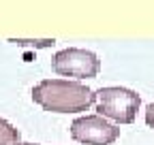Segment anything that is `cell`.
I'll return each instance as SVG.
<instances>
[{
  "label": "cell",
  "instance_id": "3",
  "mask_svg": "<svg viewBox=\"0 0 154 145\" xmlns=\"http://www.w3.org/2000/svg\"><path fill=\"white\" fill-rule=\"evenodd\" d=\"M51 68L62 77L94 79L99 75V70H101V60L90 49L66 47V49H60L51 58Z\"/></svg>",
  "mask_w": 154,
  "mask_h": 145
},
{
  "label": "cell",
  "instance_id": "7",
  "mask_svg": "<svg viewBox=\"0 0 154 145\" xmlns=\"http://www.w3.org/2000/svg\"><path fill=\"white\" fill-rule=\"evenodd\" d=\"M146 124L150 126V128H154V102H150L146 107Z\"/></svg>",
  "mask_w": 154,
  "mask_h": 145
},
{
  "label": "cell",
  "instance_id": "5",
  "mask_svg": "<svg viewBox=\"0 0 154 145\" xmlns=\"http://www.w3.org/2000/svg\"><path fill=\"white\" fill-rule=\"evenodd\" d=\"M0 145H22L19 130L13 128V126L2 117H0Z\"/></svg>",
  "mask_w": 154,
  "mask_h": 145
},
{
  "label": "cell",
  "instance_id": "6",
  "mask_svg": "<svg viewBox=\"0 0 154 145\" xmlns=\"http://www.w3.org/2000/svg\"><path fill=\"white\" fill-rule=\"evenodd\" d=\"M15 45H22V47H51L56 41L54 39H41V41H32V39H9Z\"/></svg>",
  "mask_w": 154,
  "mask_h": 145
},
{
  "label": "cell",
  "instance_id": "2",
  "mask_svg": "<svg viewBox=\"0 0 154 145\" xmlns=\"http://www.w3.org/2000/svg\"><path fill=\"white\" fill-rule=\"evenodd\" d=\"M96 94V111L103 117H109L118 124H133L141 107V98L137 92L120 85L101 87Z\"/></svg>",
  "mask_w": 154,
  "mask_h": 145
},
{
  "label": "cell",
  "instance_id": "8",
  "mask_svg": "<svg viewBox=\"0 0 154 145\" xmlns=\"http://www.w3.org/2000/svg\"><path fill=\"white\" fill-rule=\"evenodd\" d=\"M22 145H36V143H22Z\"/></svg>",
  "mask_w": 154,
  "mask_h": 145
},
{
  "label": "cell",
  "instance_id": "1",
  "mask_svg": "<svg viewBox=\"0 0 154 145\" xmlns=\"http://www.w3.org/2000/svg\"><path fill=\"white\" fill-rule=\"evenodd\" d=\"M32 100L51 113H79L92 107L96 94L79 81L45 79L32 87Z\"/></svg>",
  "mask_w": 154,
  "mask_h": 145
},
{
  "label": "cell",
  "instance_id": "4",
  "mask_svg": "<svg viewBox=\"0 0 154 145\" xmlns=\"http://www.w3.org/2000/svg\"><path fill=\"white\" fill-rule=\"evenodd\" d=\"M71 137L86 145H111L120 137V128L103 115H84L71 124Z\"/></svg>",
  "mask_w": 154,
  "mask_h": 145
}]
</instances>
